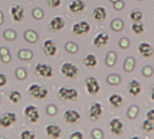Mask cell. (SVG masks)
<instances>
[{
  "label": "cell",
  "instance_id": "7a4b0ae2",
  "mask_svg": "<svg viewBox=\"0 0 154 139\" xmlns=\"http://www.w3.org/2000/svg\"><path fill=\"white\" fill-rule=\"evenodd\" d=\"M61 72L68 79H75L78 75V68L71 62H64L61 67Z\"/></svg>",
  "mask_w": 154,
  "mask_h": 139
},
{
  "label": "cell",
  "instance_id": "f35d334b",
  "mask_svg": "<svg viewBox=\"0 0 154 139\" xmlns=\"http://www.w3.org/2000/svg\"><path fill=\"white\" fill-rule=\"evenodd\" d=\"M0 105H1V101H0Z\"/></svg>",
  "mask_w": 154,
  "mask_h": 139
},
{
  "label": "cell",
  "instance_id": "8d00e7d4",
  "mask_svg": "<svg viewBox=\"0 0 154 139\" xmlns=\"http://www.w3.org/2000/svg\"><path fill=\"white\" fill-rule=\"evenodd\" d=\"M3 23V14L0 12V25H2Z\"/></svg>",
  "mask_w": 154,
  "mask_h": 139
},
{
  "label": "cell",
  "instance_id": "44dd1931",
  "mask_svg": "<svg viewBox=\"0 0 154 139\" xmlns=\"http://www.w3.org/2000/svg\"><path fill=\"white\" fill-rule=\"evenodd\" d=\"M84 64L88 68H94L97 65V59L92 53L87 54L84 59Z\"/></svg>",
  "mask_w": 154,
  "mask_h": 139
},
{
  "label": "cell",
  "instance_id": "4316f807",
  "mask_svg": "<svg viewBox=\"0 0 154 139\" xmlns=\"http://www.w3.org/2000/svg\"><path fill=\"white\" fill-rule=\"evenodd\" d=\"M20 137L22 139H35V135L30 131V130H25L21 133Z\"/></svg>",
  "mask_w": 154,
  "mask_h": 139
},
{
  "label": "cell",
  "instance_id": "30bf717a",
  "mask_svg": "<svg viewBox=\"0 0 154 139\" xmlns=\"http://www.w3.org/2000/svg\"><path fill=\"white\" fill-rule=\"evenodd\" d=\"M110 130L116 135H122L123 132V123L119 118H112L110 122Z\"/></svg>",
  "mask_w": 154,
  "mask_h": 139
},
{
  "label": "cell",
  "instance_id": "e0dca14e",
  "mask_svg": "<svg viewBox=\"0 0 154 139\" xmlns=\"http://www.w3.org/2000/svg\"><path fill=\"white\" fill-rule=\"evenodd\" d=\"M139 52L145 58H149L153 54V48L148 43H140L138 47Z\"/></svg>",
  "mask_w": 154,
  "mask_h": 139
},
{
  "label": "cell",
  "instance_id": "d590c367",
  "mask_svg": "<svg viewBox=\"0 0 154 139\" xmlns=\"http://www.w3.org/2000/svg\"><path fill=\"white\" fill-rule=\"evenodd\" d=\"M150 99L154 101V84L151 86V89H150Z\"/></svg>",
  "mask_w": 154,
  "mask_h": 139
},
{
  "label": "cell",
  "instance_id": "cb8c5ba5",
  "mask_svg": "<svg viewBox=\"0 0 154 139\" xmlns=\"http://www.w3.org/2000/svg\"><path fill=\"white\" fill-rule=\"evenodd\" d=\"M9 99L14 104H17L22 99V95L18 90H12L9 94Z\"/></svg>",
  "mask_w": 154,
  "mask_h": 139
},
{
  "label": "cell",
  "instance_id": "52a82bcc",
  "mask_svg": "<svg viewBox=\"0 0 154 139\" xmlns=\"http://www.w3.org/2000/svg\"><path fill=\"white\" fill-rule=\"evenodd\" d=\"M63 118L64 121L68 124L73 125L78 123L81 120V115L78 111L73 109H68L63 113Z\"/></svg>",
  "mask_w": 154,
  "mask_h": 139
},
{
  "label": "cell",
  "instance_id": "3957f363",
  "mask_svg": "<svg viewBox=\"0 0 154 139\" xmlns=\"http://www.w3.org/2000/svg\"><path fill=\"white\" fill-rule=\"evenodd\" d=\"M28 92L35 99H45L48 94V90L46 89L37 85V84H32L28 89Z\"/></svg>",
  "mask_w": 154,
  "mask_h": 139
},
{
  "label": "cell",
  "instance_id": "7c38bea8",
  "mask_svg": "<svg viewBox=\"0 0 154 139\" xmlns=\"http://www.w3.org/2000/svg\"><path fill=\"white\" fill-rule=\"evenodd\" d=\"M10 13H11L13 20L16 21V22L22 21L24 16H25V9L21 6H18V5L13 6L11 7Z\"/></svg>",
  "mask_w": 154,
  "mask_h": 139
},
{
  "label": "cell",
  "instance_id": "6da1fadb",
  "mask_svg": "<svg viewBox=\"0 0 154 139\" xmlns=\"http://www.w3.org/2000/svg\"><path fill=\"white\" fill-rule=\"evenodd\" d=\"M58 96L62 100L64 101H74L78 98V92L73 88L62 87L59 89Z\"/></svg>",
  "mask_w": 154,
  "mask_h": 139
},
{
  "label": "cell",
  "instance_id": "9c48e42d",
  "mask_svg": "<svg viewBox=\"0 0 154 139\" xmlns=\"http://www.w3.org/2000/svg\"><path fill=\"white\" fill-rule=\"evenodd\" d=\"M103 115V107L99 102L93 103L89 109V117L92 121L98 120Z\"/></svg>",
  "mask_w": 154,
  "mask_h": 139
},
{
  "label": "cell",
  "instance_id": "7402d4cb",
  "mask_svg": "<svg viewBox=\"0 0 154 139\" xmlns=\"http://www.w3.org/2000/svg\"><path fill=\"white\" fill-rule=\"evenodd\" d=\"M12 124L13 123H12L11 119L8 117V116L7 115V113H5L4 115H2L1 117H0V126H1L2 127L8 128L11 126Z\"/></svg>",
  "mask_w": 154,
  "mask_h": 139
},
{
  "label": "cell",
  "instance_id": "ac0fdd59",
  "mask_svg": "<svg viewBox=\"0 0 154 139\" xmlns=\"http://www.w3.org/2000/svg\"><path fill=\"white\" fill-rule=\"evenodd\" d=\"M85 4L83 0H73L69 4V9L72 13H79L84 11Z\"/></svg>",
  "mask_w": 154,
  "mask_h": 139
},
{
  "label": "cell",
  "instance_id": "f546056e",
  "mask_svg": "<svg viewBox=\"0 0 154 139\" xmlns=\"http://www.w3.org/2000/svg\"><path fill=\"white\" fill-rule=\"evenodd\" d=\"M62 0H48V5L52 8H57L61 5Z\"/></svg>",
  "mask_w": 154,
  "mask_h": 139
},
{
  "label": "cell",
  "instance_id": "8fae6325",
  "mask_svg": "<svg viewBox=\"0 0 154 139\" xmlns=\"http://www.w3.org/2000/svg\"><path fill=\"white\" fill-rule=\"evenodd\" d=\"M65 25V21L63 18H62L61 16H55L54 17L50 23H49V29L54 31V32H57L62 30Z\"/></svg>",
  "mask_w": 154,
  "mask_h": 139
},
{
  "label": "cell",
  "instance_id": "74e56055",
  "mask_svg": "<svg viewBox=\"0 0 154 139\" xmlns=\"http://www.w3.org/2000/svg\"><path fill=\"white\" fill-rule=\"evenodd\" d=\"M29 1H33V0H29Z\"/></svg>",
  "mask_w": 154,
  "mask_h": 139
},
{
  "label": "cell",
  "instance_id": "4dcf8cb0",
  "mask_svg": "<svg viewBox=\"0 0 154 139\" xmlns=\"http://www.w3.org/2000/svg\"><path fill=\"white\" fill-rule=\"evenodd\" d=\"M7 83H8V77L3 73H0V88L6 86Z\"/></svg>",
  "mask_w": 154,
  "mask_h": 139
},
{
  "label": "cell",
  "instance_id": "836d02e7",
  "mask_svg": "<svg viewBox=\"0 0 154 139\" xmlns=\"http://www.w3.org/2000/svg\"><path fill=\"white\" fill-rule=\"evenodd\" d=\"M129 45H130V42H129L128 39L122 38V39L120 41V46H121L122 48H127V47H129Z\"/></svg>",
  "mask_w": 154,
  "mask_h": 139
},
{
  "label": "cell",
  "instance_id": "484cf974",
  "mask_svg": "<svg viewBox=\"0 0 154 139\" xmlns=\"http://www.w3.org/2000/svg\"><path fill=\"white\" fill-rule=\"evenodd\" d=\"M143 16L142 13L140 10H133L131 14H130V18L133 21V22H140L142 19Z\"/></svg>",
  "mask_w": 154,
  "mask_h": 139
},
{
  "label": "cell",
  "instance_id": "f1b7e54d",
  "mask_svg": "<svg viewBox=\"0 0 154 139\" xmlns=\"http://www.w3.org/2000/svg\"><path fill=\"white\" fill-rule=\"evenodd\" d=\"M134 108H135V106H132V107H131V108H130V109H129V111H128V113H127L128 117H129L131 119L136 118V117H137V115H138V113H139V110H136L135 112L133 111Z\"/></svg>",
  "mask_w": 154,
  "mask_h": 139
},
{
  "label": "cell",
  "instance_id": "ffe728a7",
  "mask_svg": "<svg viewBox=\"0 0 154 139\" xmlns=\"http://www.w3.org/2000/svg\"><path fill=\"white\" fill-rule=\"evenodd\" d=\"M109 103L115 108H119L122 106L123 104V99L121 95L119 94H112L109 97L108 99Z\"/></svg>",
  "mask_w": 154,
  "mask_h": 139
},
{
  "label": "cell",
  "instance_id": "1f68e13d",
  "mask_svg": "<svg viewBox=\"0 0 154 139\" xmlns=\"http://www.w3.org/2000/svg\"><path fill=\"white\" fill-rule=\"evenodd\" d=\"M83 138H84V135L79 131H76L70 135V139H83Z\"/></svg>",
  "mask_w": 154,
  "mask_h": 139
},
{
  "label": "cell",
  "instance_id": "277c9868",
  "mask_svg": "<svg viewBox=\"0 0 154 139\" xmlns=\"http://www.w3.org/2000/svg\"><path fill=\"white\" fill-rule=\"evenodd\" d=\"M24 114H25L26 119L31 123H36L40 117V114H39L37 108L33 105L26 106L25 108Z\"/></svg>",
  "mask_w": 154,
  "mask_h": 139
},
{
  "label": "cell",
  "instance_id": "5b68a950",
  "mask_svg": "<svg viewBox=\"0 0 154 139\" xmlns=\"http://www.w3.org/2000/svg\"><path fill=\"white\" fill-rule=\"evenodd\" d=\"M35 72L37 75L44 77V78H50L54 74V70L53 68L45 63H38L35 66Z\"/></svg>",
  "mask_w": 154,
  "mask_h": 139
},
{
  "label": "cell",
  "instance_id": "9a60e30c",
  "mask_svg": "<svg viewBox=\"0 0 154 139\" xmlns=\"http://www.w3.org/2000/svg\"><path fill=\"white\" fill-rule=\"evenodd\" d=\"M128 91L132 97H137L141 91V85L137 80H131L128 85Z\"/></svg>",
  "mask_w": 154,
  "mask_h": 139
},
{
  "label": "cell",
  "instance_id": "2e32d148",
  "mask_svg": "<svg viewBox=\"0 0 154 139\" xmlns=\"http://www.w3.org/2000/svg\"><path fill=\"white\" fill-rule=\"evenodd\" d=\"M109 39L110 37L106 33H100L94 37L93 43H94V45H95L96 47H103L108 43Z\"/></svg>",
  "mask_w": 154,
  "mask_h": 139
},
{
  "label": "cell",
  "instance_id": "4fadbf2b",
  "mask_svg": "<svg viewBox=\"0 0 154 139\" xmlns=\"http://www.w3.org/2000/svg\"><path fill=\"white\" fill-rule=\"evenodd\" d=\"M44 52L48 56H54L55 55L57 52V47L53 40H45L44 42Z\"/></svg>",
  "mask_w": 154,
  "mask_h": 139
},
{
  "label": "cell",
  "instance_id": "603a6c76",
  "mask_svg": "<svg viewBox=\"0 0 154 139\" xmlns=\"http://www.w3.org/2000/svg\"><path fill=\"white\" fill-rule=\"evenodd\" d=\"M131 30L135 34H140L144 32V25L140 22H134L131 25Z\"/></svg>",
  "mask_w": 154,
  "mask_h": 139
},
{
  "label": "cell",
  "instance_id": "83f0119b",
  "mask_svg": "<svg viewBox=\"0 0 154 139\" xmlns=\"http://www.w3.org/2000/svg\"><path fill=\"white\" fill-rule=\"evenodd\" d=\"M152 72H153V71H152V69H151L150 66H145V67L143 68V70H142V74H143L145 77H149V76H151V75H152Z\"/></svg>",
  "mask_w": 154,
  "mask_h": 139
},
{
  "label": "cell",
  "instance_id": "5bb4252c",
  "mask_svg": "<svg viewBox=\"0 0 154 139\" xmlns=\"http://www.w3.org/2000/svg\"><path fill=\"white\" fill-rule=\"evenodd\" d=\"M45 132L49 137L56 139V138H59L61 136L62 129L60 126H58L56 125H48L45 127Z\"/></svg>",
  "mask_w": 154,
  "mask_h": 139
},
{
  "label": "cell",
  "instance_id": "d6986e66",
  "mask_svg": "<svg viewBox=\"0 0 154 139\" xmlns=\"http://www.w3.org/2000/svg\"><path fill=\"white\" fill-rule=\"evenodd\" d=\"M93 16H94V20H96L98 22H103V21L105 20V18L107 16V13H106V10H105L104 7H98L94 9Z\"/></svg>",
  "mask_w": 154,
  "mask_h": 139
},
{
  "label": "cell",
  "instance_id": "d6a6232c",
  "mask_svg": "<svg viewBox=\"0 0 154 139\" xmlns=\"http://www.w3.org/2000/svg\"><path fill=\"white\" fill-rule=\"evenodd\" d=\"M146 117H147V119H149V121L154 123V109L149 110L146 114Z\"/></svg>",
  "mask_w": 154,
  "mask_h": 139
},
{
  "label": "cell",
  "instance_id": "ba28073f",
  "mask_svg": "<svg viewBox=\"0 0 154 139\" xmlns=\"http://www.w3.org/2000/svg\"><path fill=\"white\" fill-rule=\"evenodd\" d=\"M85 86L88 93L91 95H96L101 89L98 81L94 77H89L85 80Z\"/></svg>",
  "mask_w": 154,
  "mask_h": 139
},
{
  "label": "cell",
  "instance_id": "d4e9b609",
  "mask_svg": "<svg viewBox=\"0 0 154 139\" xmlns=\"http://www.w3.org/2000/svg\"><path fill=\"white\" fill-rule=\"evenodd\" d=\"M142 130L146 133H150L154 130V125H153V122L149 121V119H146L145 121H143L142 123Z\"/></svg>",
  "mask_w": 154,
  "mask_h": 139
},
{
  "label": "cell",
  "instance_id": "8992f818",
  "mask_svg": "<svg viewBox=\"0 0 154 139\" xmlns=\"http://www.w3.org/2000/svg\"><path fill=\"white\" fill-rule=\"evenodd\" d=\"M91 26L86 21H81L75 23L72 25V33L76 35H84L90 32Z\"/></svg>",
  "mask_w": 154,
  "mask_h": 139
},
{
  "label": "cell",
  "instance_id": "e575fe53",
  "mask_svg": "<svg viewBox=\"0 0 154 139\" xmlns=\"http://www.w3.org/2000/svg\"><path fill=\"white\" fill-rule=\"evenodd\" d=\"M7 115H8V117L11 119V121H12L13 124L16 123V121H17V115H16L15 113H13V112H8Z\"/></svg>",
  "mask_w": 154,
  "mask_h": 139
}]
</instances>
